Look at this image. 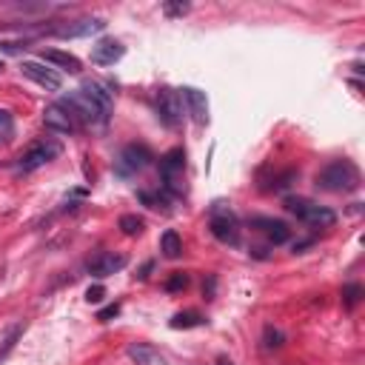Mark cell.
Here are the masks:
<instances>
[{"label": "cell", "instance_id": "obj_14", "mask_svg": "<svg viewBox=\"0 0 365 365\" xmlns=\"http://www.w3.org/2000/svg\"><path fill=\"white\" fill-rule=\"evenodd\" d=\"M123 46L118 41H100L98 46L91 49V63H98V66H114L123 57Z\"/></svg>", "mask_w": 365, "mask_h": 365}, {"label": "cell", "instance_id": "obj_21", "mask_svg": "<svg viewBox=\"0 0 365 365\" xmlns=\"http://www.w3.org/2000/svg\"><path fill=\"white\" fill-rule=\"evenodd\" d=\"M195 325H203V317L197 311H180L171 320V329H195Z\"/></svg>", "mask_w": 365, "mask_h": 365}, {"label": "cell", "instance_id": "obj_11", "mask_svg": "<svg viewBox=\"0 0 365 365\" xmlns=\"http://www.w3.org/2000/svg\"><path fill=\"white\" fill-rule=\"evenodd\" d=\"M123 265H126V257H123V254L100 252V254H94V257H91V260L86 263V272H89L91 277L103 280V277H111V274H118Z\"/></svg>", "mask_w": 365, "mask_h": 365}, {"label": "cell", "instance_id": "obj_9", "mask_svg": "<svg viewBox=\"0 0 365 365\" xmlns=\"http://www.w3.org/2000/svg\"><path fill=\"white\" fill-rule=\"evenodd\" d=\"M21 71H23V78H29L32 83H37L41 89H46V91H57V89L63 86L60 74H57L54 69H46L43 63H37V60H26L21 66Z\"/></svg>", "mask_w": 365, "mask_h": 365}, {"label": "cell", "instance_id": "obj_4", "mask_svg": "<svg viewBox=\"0 0 365 365\" xmlns=\"http://www.w3.org/2000/svg\"><path fill=\"white\" fill-rule=\"evenodd\" d=\"M60 106L71 114L74 120H86V123H91V126H94V123L103 126V123L109 120V111H103L91 98H86V94H83L80 89H78V91H71L69 98H63Z\"/></svg>", "mask_w": 365, "mask_h": 365}, {"label": "cell", "instance_id": "obj_8", "mask_svg": "<svg viewBox=\"0 0 365 365\" xmlns=\"http://www.w3.org/2000/svg\"><path fill=\"white\" fill-rule=\"evenodd\" d=\"M157 114H160V120L171 129H177L183 123V98H180V91L175 89H160L157 91Z\"/></svg>", "mask_w": 365, "mask_h": 365}, {"label": "cell", "instance_id": "obj_26", "mask_svg": "<svg viewBox=\"0 0 365 365\" xmlns=\"http://www.w3.org/2000/svg\"><path fill=\"white\" fill-rule=\"evenodd\" d=\"M21 331H23L21 325H17V329H12V331H9V337L3 340V349H0V360H3V357H6L12 349H14V342H17V337H21Z\"/></svg>", "mask_w": 365, "mask_h": 365}, {"label": "cell", "instance_id": "obj_13", "mask_svg": "<svg viewBox=\"0 0 365 365\" xmlns=\"http://www.w3.org/2000/svg\"><path fill=\"white\" fill-rule=\"evenodd\" d=\"M103 29H106V23L100 21V17H86V21H74V23L54 26V29H46V32L57 34V37H89V34H98Z\"/></svg>", "mask_w": 365, "mask_h": 365}, {"label": "cell", "instance_id": "obj_29", "mask_svg": "<svg viewBox=\"0 0 365 365\" xmlns=\"http://www.w3.org/2000/svg\"><path fill=\"white\" fill-rule=\"evenodd\" d=\"M118 314H120V305L114 302V305H109V309H103V311L98 314V320H100V322H109L111 317H118Z\"/></svg>", "mask_w": 365, "mask_h": 365}, {"label": "cell", "instance_id": "obj_18", "mask_svg": "<svg viewBox=\"0 0 365 365\" xmlns=\"http://www.w3.org/2000/svg\"><path fill=\"white\" fill-rule=\"evenodd\" d=\"M80 91L86 94V98H91L94 103H98L103 111H111V94L106 91V86H100V83H94V80H86L83 86H80Z\"/></svg>", "mask_w": 365, "mask_h": 365}, {"label": "cell", "instance_id": "obj_12", "mask_svg": "<svg viewBox=\"0 0 365 365\" xmlns=\"http://www.w3.org/2000/svg\"><path fill=\"white\" fill-rule=\"evenodd\" d=\"M43 123H46V129L54 131V134H74V131H78V120H74L60 103L46 106V111H43Z\"/></svg>", "mask_w": 365, "mask_h": 365}, {"label": "cell", "instance_id": "obj_24", "mask_svg": "<svg viewBox=\"0 0 365 365\" xmlns=\"http://www.w3.org/2000/svg\"><path fill=\"white\" fill-rule=\"evenodd\" d=\"M342 297H345V309H354V305L360 302V297H362V288L360 285H349L342 291Z\"/></svg>", "mask_w": 365, "mask_h": 365}, {"label": "cell", "instance_id": "obj_17", "mask_svg": "<svg viewBox=\"0 0 365 365\" xmlns=\"http://www.w3.org/2000/svg\"><path fill=\"white\" fill-rule=\"evenodd\" d=\"M43 63H54V66H60V69H66V71H71V74L80 71V60H78V57L69 54V52H60V49L43 52Z\"/></svg>", "mask_w": 365, "mask_h": 365}, {"label": "cell", "instance_id": "obj_3", "mask_svg": "<svg viewBox=\"0 0 365 365\" xmlns=\"http://www.w3.org/2000/svg\"><path fill=\"white\" fill-rule=\"evenodd\" d=\"M60 151H63V146L57 143V140H41V143H34L32 148H26L23 155L17 157L14 168L21 171V175H32V171L43 168V166L52 163L54 157H60Z\"/></svg>", "mask_w": 365, "mask_h": 365}, {"label": "cell", "instance_id": "obj_30", "mask_svg": "<svg viewBox=\"0 0 365 365\" xmlns=\"http://www.w3.org/2000/svg\"><path fill=\"white\" fill-rule=\"evenodd\" d=\"M191 6L188 3H166V14H171V17H175V14H186Z\"/></svg>", "mask_w": 365, "mask_h": 365}, {"label": "cell", "instance_id": "obj_6", "mask_svg": "<svg viewBox=\"0 0 365 365\" xmlns=\"http://www.w3.org/2000/svg\"><path fill=\"white\" fill-rule=\"evenodd\" d=\"M151 151L146 148V146H137V143H131V146H126L123 151H120V157H118V163H114V171H118L120 177H134L137 171H143V168H148L151 166Z\"/></svg>", "mask_w": 365, "mask_h": 365}, {"label": "cell", "instance_id": "obj_22", "mask_svg": "<svg viewBox=\"0 0 365 365\" xmlns=\"http://www.w3.org/2000/svg\"><path fill=\"white\" fill-rule=\"evenodd\" d=\"M12 134H14V120H12V111L0 109V143L12 140Z\"/></svg>", "mask_w": 365, "mask_h": 365}, {"label": "cell", "instance_id": "obj_1", "mask_svg": "<svg viewBox=\"0 0 365 365\" xmlns=\"http://www.w3.org/2000/svg\"><path fill=\"white\" fill-rule=\"evenodd\" d=\"M317 186L331 195H349L360 188V171L351 160H334L317 175Z\"/></svg>", "mask_w": 365, "mask_h": 365}, {"label": "cell", "instance_id": "obj_7", "mask_svg": "<svg viewBox=\"0 0 365 365\" xmlns=\"http://www.w3.org/2000/svg\"><path fill=\"white\" fill-rule=\"evenodd\" d=\"M183 168H186V155L183 148H171L168 155L160 160V177H163V186L168 191L180 195L183 191Z\"/></svg>", "mask_w": 365, "mask_h": 365}, {"label": "cell", "instance_id": "obj_16", "mask_svg": "<svg viewBox=\"0 0 365 365\" xmlns=\"http://www.w3.org/2000/svg\"><path fill=\"white\" fill-rule=\"evenodd\" d=\"M129 357H131L134 362H137V365H166L163 354L155 351V349H151V345H146V342L129 345Z\"/></svg>", "mask_w": 365, "mask_h": 365}, {"label": "cell", "instance_id": "obj_27", "mask_svg": "<svg viewBox=\"0 0 365 365\" xmlns=\"http://www.w3.org/2000/svg\"><path fill=\"white\" fill-rule=\"evenodd\" d=\"M103 297H106V288H103V285H91L89 291H86V302H89V305L103 302Z\"/></svg>", "mask_w": 365, "mask_h": 365}, {"label": "cell", "instance_id": "obj_10", "mask_svg": "<svg viewBox=\"0 0 365 365\" xmlns=\"http://www.w3.org/2000/svg\"><path fill=\"white\" fill-rule=\"evenodd\" d=\"M252 228L260 232L268 243H274V245H283V243L291 240V228L277 217H252Z\"/></svg>", "mask_w": 365, "mask_h": 365}, {"label": "cell", "instance_id": "obj_19", "mask_svg": "<svg viewBox=\"0 0 365 365\" xmlns=\"http://www.w3.org/2000/svg\"><path fill=\"white\" fill-rule=\"evenodd\" d=\"M160 252L168 260H177L183 254V240H180V234L177 232H166L163 240H160Z\"/></svg>", "mask_w": 365, "mask_h": 365}, {"label": "cell", "instance_id": "obj_2", "mask_svg": "<svg viewBox=\"0 0 365 365\" xmlns=\"http://www.w3.org/2000/svg\"><path fill=\"white\" fill-rule=\"evenodd\" d=\"M285 208L311 228H331L337 223V214L329 206H317V203L305 200V197H285Z\"/></svg>", "mask_w": 365, "mask_h": 365}, {"label": "cell", "instance_id": "obj_28", "mask_svg": "<svg viewBox=\"0 0 365 365\" xmlns=\"http://www.w3.org/2000/svg\"><path fill=\"white\" fill-rule=\"evenodd\" d=\"M29 41H0V52H6V54H14V52H21L26 49Z\"/></svg>", "mask_w": 365, "mask_h": 365}, {"label": "cell", "instance_id": "obj_5", "mask_svg": "<svg viewBox=\"0 0 365 365\" xmlns=\"http://www.w3.org/2000/svg\"><path fill=\"white\" fill-rule=\"evenodd\" d=\"M211 234H214L220 243L225 245H237L240 243V225H237V217L232 208H220V203L211 211Z\"/></svg>", "mask_w": 365, "mask_h": 365}, {"label": "cell", "instance_id": "obj_15", "mask_svg": "<svg viewBox=\"0 0 365 365\" xmlns=\"http://www.w3.org/2000/svg\"><path fill=\"white\" fill-rule=\"evenodd\" d=\"M183 100L188 103V114L195 118V123L206 126L208 123V100L200 89H183Z\"/></svg>", "mask_w": 365, "mask_h": 365}, {"label": "cell", "instance_id": "obj_31", "mask_svg": "<svg viewBox=\"0 0 365 365\" xmlns=\"http://www.w3.org/2000/svg\"><path fill=\"white\" fill-rule=\"evenodd\" d=\"M0 69H3V63H0Z\"/></svg>", "mask_w": 365, "mask_h": 365}, {"label": "cell", "instance_id": "obj_25", "mask_svg": "<svg viewBox=\"0 0 365 365\" xmlns=\"http://www.w3.org/2000/svg\"><path fill=\"white\" fill-rule=\"evenodd\" d=\"M283 342H285L283 331H277V329H265V349H280Z\"/></svg>", "mask_w": 365, "mask_h": 365}, {"label": "cell", "instance_id": "obj_23", "mask_svg": "<svg viewBox=\"0 0 365 365\" xmlns=\"http://www.w3.org/2000/svg\"><path fill=\"white\" fill-rule=\"evenodd\" d=\"M188 285V274H183V272H175L168 280H166V291H183V288Z\"/></svg>", "mask_w": 365, "mask_h": 365}, {"label": "cell", "instance_id": "obj_20", "mask_svg": "<svg viewBox=\"0 0 365 365\" xmlns=\"http://www.w3.org/2000/svg\"><path fill=\"white\" fill-rule=\"evenodd\" d=\"M143 228H146V223H143V217H137V214H123V217H120V232H123L126 237L143 234Z\"/></svg>", "mask_w": 365, "mask_h": 365}]
</instances>
